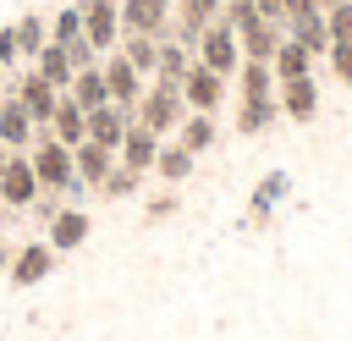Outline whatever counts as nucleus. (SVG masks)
<instances>
[{"label": "nucleus", "mask_w": 352, "mask_h": 341, "mask_svg": "<svg viewBox=\"0 0 352 341\" xmlns=\"http://www.w3.org/2000/svg\"><path fill=\"white\" fill-rule=\"evenodd\" d=\"M275 116H280V99H275L270 60H242V72H236V132L258 138Z\"/></svg>", "instance_id": "f257e3e1"}, {"label": "nucleus", "mask_w": 352, "mask_h": 341, "mask_svg": "<svg viewBox=\"0 0 352 341\" xmlns=\"http://www.w3.org/2000/svg\"><path fill=\"white\" fill-rule=\"evenodd\" d=\"M28 165H33V176H38V187H44V192H66V198H77V192H88V187L77 182V165H72V148H66L60 138H50L44 126L33 132V148H28Z\"/></svg>", "instance_id": "f03ea898"}, {"label": "nucleus", "mask_w": 352, "mask_h": 341, "mask_svg": "<svg viewBox=\"0 0 352 341\" xmlns=\"http://www.w3.org/2000/svg\"><path fill=\"white\" fill-rule=\"evenodd\" d=\"M192 60L198 66H209V72H220L226 82L242 72V38H236V28H226L220 16L198 33V44H192Z\"/></svg>", "instance_id": "7ed1b4c3"}, {"label": "nucleus", "mask_w": 352, "mask_h": 341, "mask_svg": "<svg viewBox=\"0 0 352 341\" xmlns=\"http://www.w3.org/2000/svg\"><path fill=\"white\" fill-rule=\"evenodd\" d=\"M182 116H187V104H182V94H176V88H160V82H148V88H143V99H138V121H143L148 132L170 138V132L182 126Z\"/></svg>", "instance_id": "20e7f679"}, {"label": "nucleus", "mask_w": 352, "mask_h": 341, "mask_svg": "<svg viewBox=\"0 0 352 341\" xmlns=\"http://www.w3.org/2000/svg\"><path fill=\"white\" fill-rule=\"evenodd\" d=\"M55 248L44 242V236H33V242H22L16 253H11V270H6V280L16 286V292H28V286H38V280H50V270H55Z\"/></svg>", "instance_id": "39448f33"}, {"label": "nucleus", "mask_w": 352, "mask_h": 341, "mask_svg": "<svg viewBox=\"0 0 352 341\" xmlns=\"http://www.w3.org/2000/svg\"><path fill=\"white\" fill-rule=\"evenodd\" d=\"M77 11H82L88 44H94L99 55H110V50L121 44V0H77Z\"/></svg>", "instance_id": "423d86ee"}, {"label": "nucleus", "mask_w": 352, "mask_h": 341, "mask_svg": "<svg viewBox=\"0 0 352 341\" xmlns=\"http://www.w3.org/2000/svg\"><path fill=\"white\" fill-rule=\"evenodd\" d=\"M38 192L44 187H38L33 165H28V154H6V165H0V204L6 209H33Z\"/></svg>", "instance_id": "0eeeda50"}, {"label": "nucleus", "mask_w": 352, "mask_h": 341, "mask_svg": "<svg viewBox=\"0 0 352 341\" xmlns=\"http://www.w3.org/2000/svg\"><path fill=\"white\" fill-rule=\"evenodd\" d=\"M170 11H176V0H121V33L170 38Z\"/></svg>", "instance_id": "6e6552de"}, {"label": "nucleus", "mask_w": 352, "mask_h": 341, "mask_svg": "<svg viewBox=\"0 0 352 341\" xmlns=\"http://www.w3.org/2000/svg\"><path fill=\"white\" fill-rule=\"evenodd\" d=\"M99 66H104V88H110V104H126V110H138V99H143V88H148V82H143V72H138V66H132L121 50H110Z\"/></svg>", "instance_id": "1a4fd4ad"}, {"label": "nucleus", "mask_w": 352, "mask_h": 341, "mask_svg": "<svg viewBox=\"0 0 352 341\" xmlns=\"http://www.w3.org/2000/svg\"><path fill=\"white\" fill-rule=\"evenodd\" d=\"M182 104H187V110H198V116H214V110L226 104V77L192 60V72L182 77Z\"/></svg>", "instance_id": "9d476101"}, {"label": "nucleus", "mask_w": 352, "mask_h": 341, "mask_svg": "<svg viewBox=\"0 0 352 341\" xmlns=\"http://www.w3.org/2000/svg\"><path fill=\"white\" fill-rule=\"evenodd\" d=\"M11 94L22 99V110L33 116V126H44V132H50V116H55V104H60V88H50V82H44V77L28 66V72L11 82Z\"/></svg>", "instance_id": "9b49d317"}, {"label": "nucleus", "mask_w": 352, "mask_h": 341, "mask_svg": "<svg viewBox=\"0 0 352 341\" xmlns=\"http://www.w3.org/2000/svg\"><path fill=\"white\" fill-rule=\"evenodd\" d=\"M160 143H165L160 132H148L143 121H132V126H126V138H121V148H116V160H121L126 170L148 176V170H154V160H160Z\"/></svg>", "instance_id": "f8f14e48"}, {"label": "nucleus", "mask_w": 352, "mask_h": 341, "mask_svg": "<svg viewBox=\"0 0 352 341\" xmlns=\"http://www.w3.org/2000/svg\"><path fill=\"white\" fill-rule=\"evenodd\" d=\"M72 165H77V182L88 187V192H99V182L121 165L116 160V148H104V143H94V138H82L77 148H72Z\"/></svg>", "instance_id": "ddd939ff"}, {"label": "nucleus", "mask_w": 352, "mask_h": 341, "mask_svg": "<svg viewBox=\"0 0 352 341\" xmlns=\"http://www.w3.org/2000/svg\"><path fill=\"white\" fill-rule=\"evenodd\" d=\"M88 231H94V226H88V209L66 204V209H60V214L44 226V242H50L55 253H77V248L88 242Z\"/></svg>", "instance_id": "4468645a"}, {"label": "nucleus", "mask_w": 352, "mask_h": 341, "mask_svg": "<svg viewBox=\"0 0 352 341\" xmlns=\"http://www.w3.org/2000/svg\"><path fill=\"white\" fill-rule=\"evenodd\" d=\"M275 99H280V116H286V121H314V116H319V82H314V77L275 82Z\"/></svg>", "instance_id": "2eb2a0df"}, {"label": "nucleus", "mask_w": 352, "mask_h": 341, "mask_svg": "<svg viewBox=\"0 0 352 341\" xmlns=\"http://www.w3.org/2000/svg\"><path fill=\"white\" fill-rule=\"evenodd\" d=\"M33 132H38V126H33V116L22 110V99L6 94V99H0V143H6L11 154H28V148H33Z\"/></svg>", "instance_id": "dca6fc26"}, {"label": "nucleus", "mask_w": 352, "mask_h": 341, "mask_svg": "<svg viewBox=\"0 0 352 341\" xmlns=\"http://www.w3.org/2000/svg\"><path fill=\"white\" fill-rule=\"evenodd\" d=\"M220 6H226V0H176V11H170V33H176L182 44H198V33L220 16Z\"/></svg>", "instance_id": "f3484780"}, {"label": "nucleus", "mask_w": 352, "mask_h": 341, "mask_svg": "<svg viewBox=\"0 0 352 341\" xmlns=\"http://www.w3.org/2000/svg\"><path fill=\"white\" fill-rule=\"evenodd\" d=\"M132 121H138V110H126V104H99V110H88V138L104 143V148H121V138H126Z\"/></svg>", "instance_id": "a211bd4d"}, {"label": "nucleus", "mask_w": 352, "mask_h": 341, "mask_svg": "<svg viewBox=\"0 0 352 341\" xmlns=\"http://www.w3.org/2000/svg\"><path fill=\"white\" fill-rule=\"evenodd\" d=\"M187 72H192V44H182L176 33H170V38H160V66H154V82L182 94V77H187Z\"/></svg>", "instance_id": "6ab92c4d"}, {"label": "nucleus", "mask_w": 352, "mask_h": 341, "mask_svg": "<svg viewBox=\"0 0 352 341\" xmlns=\"http://www.w3.org/2000/svg\"><path fill=\"white\" fill-rule=\"evenodd\" d=\"M50 138H60L66 148H77V143L88 138V110H82L72 94H60V104H55V116H50Z\"/></svg>", "instance_id": "aec40b11"}, {"label": "nucleus", "mask_w": 352, "mask_h": 341, "mask_svg": "<svg viewBox=\"0 0 352 341\" xmlns=\"http://www.w3.org/2000/svg\"><path fill=\"white\" fill-rule=\"evenodd\" d=\"M314 60H319V55H308V44H297V38L286 33L280 50H275V60H270V72H275V82H292V77H314Z\"/></svg>", "instance_id": "412c9836"}, {"label": "nucleus", "mask_w": 352, "mask_h": 341, "mask_svg": "<svg viewBox=\"0 0 352 341\" xmlns=\"http://www.w3.org/2000/svg\"><path fill=\"white\" fill-rule=\"evenodd\" d=\"M242 38V60H275V50H280V38H286V28L280 22H253L248 33H236Z\"/></svg>", "instance_id": "4be33fe9"}, {"label": "nucleus", "mask_w": 352, "mask_h": 341, "mask_svg": "<svg viewBox=\"0 0 352 341\" xmlns=\"http://www.w3.org/2000/svg\"><path fill=\"white\" fill-rule=\"evenodd\" d=\"M187 154H204V148H214V138H220V126H214V116H198V110H187L182 116V126L170 132Z\"/></svg>", "instance_id": "5701e85b"}, {"label": "nucleus", "mask_w": 352, "mask_h": 341, "mask_svg": "<svg viewBox=\"0 0 352 341\" xmlns=\"http://www.w3.org/2000/svg\"><path fill=\"white\" fill-rule=\"evenodd\" d=\"M286 33H292L297 44H308V55H319V60H324V50H330V22H324V11H308V16L286 22Z\"/></svg>", "instance_id": "b1692460"}, {"label": "nucleus", "mask_w": 352, "mask_h": 341, "mask_svg": "<svg viewBox=\"0 0 352 341\" xmlns=\"http://www.w3.org/2000/svg\"><path fill=\"white\" fill-rule=\"evenodd\" d=\"M33 72H38V77H44V82H50V88H60V94H66V88H72V77H77V72H72V60H66V50H60V44H44V50H38V55H33Z\"/></svg>", "instance_id": "393cba45"}, {"label": "nucleus", "mask_w": 352, "mask_h": 341, "mask_svg": "<svg viewBox=\"0 0 352 341\" xmlns=\"http://www.w3.org/2000/svg\"><path fill=\"white\" fill-rule=\"evenodd\" d=\"M82 110H99V104H110V88H104V66H82L77 77H72V88H66Z\"/></svg>", "instance_id": "a878e982"}, {"label": "nucleus", "mask_w": 352, "mask_h": 341, "mask_svg": "<svg viewBox=\"0 0 352 341\" xmlns=\"http://www.w3.org/2000/svg\"><path fill=\"white\" fill-rule=\"evenodd\" d=\"M192 160H198V154H187V148H182V143L170 138V143H160V160H154V176L176 187V182H187V176H192Z\"/></svg>", "instance_id": "bb28decb"}, {"label": "nucleus", "mask_w": 352, "mask_h": 341, "mask_svg": "<svg viewBox=\"0 0 352 341\" xmlns=\"http://www.w3.org/2000/svg\"><path fill=\"white\" fill-rule=\"evenodd\" d=\"M143 77H154V66H160V38H148V33H121V44H116Z\"/></svg>", "instance_id": "cd10ccee"}, {"label": "nucleus", "mask_w": 352, "mask_h": 341, "mask_svg": "<svg viewBox=\"0 0 352 341\" xmlns=\"http://www.w3.org/2000/svg\"><path fill=\"white\" fill-rule=\"evenodd\" d=\"M11 28H16V50H22V60H33V55H38L44 44H50V28H44V16H38V11L16 16Z\"/></svg>", "instance_id": "c85d7f7f"}, {"label": "nucleus", "mask_w": 352, "mask_h": 341, "mask_svg": "<svg viewBox=\"0 0 352 341\" xmlns=\"http://www.w3.org/2000/svg\"><path fill=\"white\" fill-rule=\"evenodd\" d=\"M72 38H82V11L77 6H60L50 16V44H72Z\"/></svg>", "instance_id": "c756f323"}, {"label": "nucleus", "mask_w": 352, "mask_h": 341, "mask_svg": "<svg viewBox=\"0 0 352 341\" xmlns=\"http://www.w3.org/2000/svg\"><path fill=\"white\" fill-rule=\"evenodd\" d=\"M138 187H143V176L126 170V165H116V170L99 182V198H138Z\"/></svg>", "instance_id": "7c9ffc66"}, {"label": "nucleus", "mask_w": 352, "mask_h": 341, "mask_svg": "<svg viewBox=\"0 0 352 341\" xmlns=\"http://www.w3.org/2000/svg\"><path fill=\"white\" fill-rule=\"evenodd\" d=\"M280 187H286V170H270V176L253 187V214H270L275 198H280Z\"/></svg>", "instance_id": "2f4dec72"}, {"label": "nucleus", "mask_w": 352, "mask_h": 341, "mask_svg": "<svg viewBox=\"0 0 352 341\" xmlns=\"http://www.w3.org/2000/svg\"><path fill=\"white\" fill-rule=\"evenodd\" d=\"M220 22L236 28V33H248V28L258 22V6H253V0H226V6H220Z\"/></svg>", "instance_id": "473e14b6"}, {"label": "nucleus", "mask_w": 352, "mask_h": 341, "mask_svg": "<svg viewBox=\"0 0 352 341\" xmlns=\"http://www.w3.org/2000/svg\"><path fill=\"white\" fill-rule=\"evenodd\" d=\"M324 66H330V77H336V82H346V88H352V38H346V44H330V50H324Z\"/></svg>", "instance_id": "72a5a7b5"}, {"label": "nucleus", "mask_w": 352, "mask_h": 341, "mask_svg": "<svg viewBox=\"0 0 352 341\" xmlns=\"http://www.w3.org/2000/svg\"><path fill=\"white\" fill-rule=\"evenodd\" d=\"M60 50H66L72 72H82V66H99V60H104V55H99V50L88 44V33H82V38H72V44H60Z\"/></svg>", "instance_id": "f704fd0d"}, {"label": "nucleus", "mask_w": 352, "mask_h": 341, "mask_svg": "<svg viewBox=\"0 0 352 341\" xmlns=\"http://www.w3.org/2000/svg\"><path fill=\"white\" fill-rule=\"evenodd\" d=\"M324 22H330V44H346L352 38V0L336 6V11H324Z\"/></svg>", "instance_id": "c9c22d12"}, {"label": "nucleus", "mask_w": 352, "mask_h": 341, "mask_svg": "<svg viewBox=\"0 0 352 341\" xmlns=\"http://www.w3.org/2000/svg\"><path fill=\"white\" fill-rule=\"evenodd\" d=\"M60 209H66V192H38V198H33V214H38V226H50Z\"/></svg>", "instance_id": "e433bc0d"}, {"label": "nucleus", "mask_w": 352, "mask_h": 341, "mask_svg": "<svg viewBox=\"0 0 352 341\" xmlns=\"http://www.w3.org/2000/svg\"><path fill=\"white\" fill-rule=\"evenodd\" d=\"M16 60H22V50H16V28H0V66L11 72Z\"/></svg>", "instance_id": "4c0bfd02"}, {"label": "nucleus", "mask_w": 352, "mask_h": 341, "mask_svg": "<svg viewBox=\"0 0 352 341\" xmlns=\"http://www.w3.org/2000/svg\"><path fill=\"white\" fill-rule=\"evenodd\" d=\"M253 6H258L264 22H280V28H286V0H253Z\"/></svg>", "instance_id": "58836bf2"}, {"label": "nucleus", "mask_w": 352, "mask_h": 341, "mask_svg": "<svg viewBox=\"0 0 352 341\" xmlns=\"http://www.w3.org/2000/svg\"><path fill=\"white\" fill-rule=\"evenodd\" d=\"M170 209H176V192H165V198H154V204H148V220H165Z\"/></svg>", "instance_id": "ea45409f"}, {"label": "nucleus", "mask_w": 352, "mask_h": 341, "mask_svg": "<svg viewBox=\"0 0 352 341\" xmlns=\"http://www.w3.org/2000/svg\"><path fill=\"white\" fill-rule=\"evenodd\" d=\"M308 11H319V0H286V22H297V16H308Z\"/></svg>", "instance_id": "a19ab883"}, {"label": "nucleus", "mask_w": 352, "mask_h": 341, "mask_svg": "<svg viewBox=\"0 0 352 341\" xmlns=\"http://www.w3.org/2000/svg\"><path fill=\"white\" fill-rule=\"evenodd\" d=\"M11 253H16V248H11V242H0V275L11 270Z\"/></svg>", "instance_id": "79ce46f5"}, {"label": "nucleus", "mask_w": 352, "mask_h": 341, "mask_svg": "<svg viewBox=\"0 0 352 341\" xmlns=\"http://www.w3.org/2000/svg\"><path fill=\"white\" fill-rule=\"evenodd\" d=\"M336 6H346V0H319V11H336Z\"/></svg>", "instance_id": "37998d69"}, {"label": "nucleus", "mask_w": 352, "mask_h": 341, "mask_svg": "<svg viewBox=\"0 0 352 341\" xmlns=\"http://www.w3.org/2000/svg\"><path fill=\"white\" fill-rule=\"evenodd\" d=\"M6 154H11V148H6V143H0V165H6Z\"/></svg>", "instance_id": "c03bdc74"}, {"label": "nucleus", "mask_w": 352, "mask_h": 341, "mask_svg": "<svg viewBox=\"0 0 352 341\" xmlns=\"http://www.w3.org/2000/svg\"><path fill=\"white\" fill-rule=\"evenodd\" d=\"M0 82H6V66H0Z\"/></svg>", "instance_id": "a18cd8bd"}]
</instances>
